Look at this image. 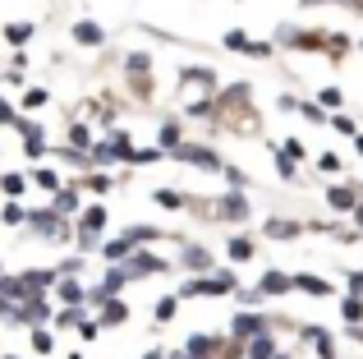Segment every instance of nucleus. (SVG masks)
I'll return each instance as SVG.
<instances>
[{"label":"nucleus","instance_id":"obj_63","mask_svg":"<svg viewBox=\"0 0 363 359\" xmlns=\"http://www.w3.org/2000/svg\"><path fill=\"white\" fill-rule=\"evenodd\" d=\"M359 194H363V180H359Z\"/></svg>","mask_w":363,"mask_h":359},{"label":"nucleus","instance_id":"obj_48","mask_svg":"<svg viewBox=\"0 0 363 359\" xmlns=\"http://www.w3.org/2000/svg\"><path fill=\"white\" fill-rule=\"evenodd\" d=\"M318 171H327V175H340V157H336V153H322V157H318Z\"/></svg>","mask_w":363,"mask_h":359},{"label":"nucleus","instance_id":"obj_58","mask_svg":"<svg viewBox=\"0 0 363 359\" xmlns=\"http://www.w3.org/2000/svg\"><path fill=\"white\" fill-rule=\"evenodd\" d=\"M354 153H359V157H363V134H354Z\"/></svg>","mask_w":363,"mask_h":359},{"label":"nucleus","instance_id":"obj_18","mask_svg":"<svg viewBox=\"0 0 363 359\" xmlns=\"http://www.w3.org/2000/svg\"><path fill=\"white\" fill-rule=\"evenodd\" d=\"M51 212L55 216H65V221H69V216H79L83 212V203H79V189H55V194H51Z\"/></svg>","mask_w":363,"mask_h":359},{"label":"nucleus","instance_id":"obj_3","mask_svg":"<svg viewBox=\"0 0 363 359\" xmlns=\"http://www.w3.org/2000/svg\"><path fill=\"white\" fill-rule=\"evenodd\" d=\"M51 318H55V299L51 295H28L23 304L14 309V323L28 327V332H33V327H51Z\"/></svg>","mask_w":363,"mask_h":359},{"label":"nucleus","instance_id":"obj_5","mask_svg":"<svg viewBox=\"0 0 363 359\" xmlns=\"http://www.w3.org/2000/svg\"><path fill=\"white\" fill-rule=\"evenodd\" d=\"M262 332H272V318H262V314H253V309H240V314L230 318V341H253V336H262Z\"/></svg>","mask_w":363,"mask_h":359},{"label":"nucleus","instance_id":"obj_55","mask_svg":"<svg viewBox=\"0 0 363 359\" xmlns=\"http://www.w3.org/2000/svg\"><path fill=\"white\" fill-rule=\"evenodd\" d=\"M166 359H189V350H184V346H175V350H166Z\"/></svg>","mask_w":363,"mask_h":359},{"label":"nucleus","instance_id":"obj_53","mask_svg":"<svg viewBox=\"0 0 363 359\" xmlns=\"http://www.w3.org/2000/svg\"><path fill=\"white\" fill-rule=\"evenodd\" d=\"M272 157H276V171H281V180H294V162H285L276 148H272Z\"/></svg>","mask_w":363,"mask_h":359},{"label":"nucleus","instance_id":"obj_52","mask_svg":"<svg viewBox=\"0 0 363 359\" xmlns=\"http://www.w3.org/2000/svg\"><path fill=\"white\" fill-rule=\"evenodd\" d=\"M14 120H18L14 101H5V97H0V125H14Z\"/></svg>","mask_w":363,"mask_h":359},{"label":"nucleus","instance_id":"obj_50","mask_svg":"<svg viewBox=\"0 0 363 359\" xmlns=\"http://www.w3.org/2000/svg\"><path fill=\"white\" fill-rule=\"evenodd\" d=\"M248 55L253 60H272V42H248Z\"/></svg>","mask_w":363,"mask_h":359},{"label":"nucleus","instance_id":"obj_12","mask_svg":"<svg viewBox=\"0 0 363 359\" xmlns=\"http://www.w3.org/2000/svg\"><path fill=\"white\" fill-rule=\"evenodd\" d=\"M299 336L313 346V355H318V359H336V336H331L327 327H299Z\"/></svg>","mask_w":363,"mask_h":359},{"label":"nucleus","instance_id":"obj_7","mask_svg":"<svg viewBox=\"0 0 363 359\" xmlns=\"http://www.w3.org/2000/svg\"><path fill=\"white\" fill-rule=\"evenodd\" d=\"M179 88H184V92H198V88H203L207 97H216V70L189 65V70H179Z\"/></svg>","mask_w":363,"mask_h":359},{"label":"nucleus","instance_id":"obj_21","mask_svg":"<svg viewBox=\"0 0 363 359\" xmlns=\"http://www.w3.org/2000/svg\"><path fill=\"white\" fill-rule=\"evenodd\" d=\"M276 355H281V346H276L272 332H262V336H253V341H244V359H276Z\"/></svg>","mask_w":363,"mask_h":359},{"label":"nucleus","instance_id":"obj_26","mask_svg":"<svg viewBox=\"0 0 363 359\" xmlns=\"http://www.w3.org/2000/svg\"><path fill=\"white\" fill-rule=\"evenodd\" d=\"M161 235H166V231H157V226H138V221H133L129 231H124V240H129L133 249H147V244H157Z\"/></svg>","mask_w":363,"mask_h":359},{"label":"nucleus","instance_id":"obj_35","mask_svg":"<svg viewBox=\"0 0 363 359\" xmlns=\"http://www.w3.org/2000/svg\"><path fill=\"white\" fill-rule=\"evenodd\" d=\"M175 314H179V295H161V299H157V314H152V318H157V323H170Z\"/></svg>","mask_w":363,"mask_h":359},{"label":"nucleus","instance_id":"obj_46","mask_svg":"<svg viewBox=\"0 0 363 359\" xmlns=\"http://www.w3.org/2000/svg\"><path fill=\"white\" fill-rule=\"evenodd\" d=\"M276 153H281L285 162H299V157H303V143H299V138H285V143L276 148Z\"/></svg>","mask_w":363,"mask_h":359},{"label":"nucleus","instance_id":"obj_61","mask_svg":"<svg viewBox=\"0 0 363 359\" xmlns=\"http://www.w3.org/2000/svg\"><path fill=\"white\" fill-rule=\"evenodd\" d=\"M0 359H18V355H0Z\"/></svg>","mask_w":363,"mask_h":359},{"label":"nucleus","instance_id":"obj_56","mask_svg":"<svg viewBox=\"0 0 363 359\" xmlns=\"http://www.w3.org/2000/svg\"><path fill=\"white\" fill-rule=\"evenodd\" d=\"M350 341H359V346H363V323H359V327H350Z\"/></svg>","mask_w":363,"mask_h":359},{"label":"nucleus","instance_id":"obj_59","mask_svg":"<svg viewBox=\"0 0 363 359\" xmlns=\"http://www.w3.org/2000/svg\"><path fill=\"white\" fill-rule=\"evenodd\" d=\"M65 359H83V355H79V350H69V355H65Z\"/></svg>","mask_w":363,"mask_h":359},{"label":"nucleus","instance_id":"obj_16","mask_svg":"<svg viewBox=\"0 0 363 359\" xmlns=\"http://www.w3.org/2000/svg\"><path fill=\"white\" fill-rule=\"evenodd\" d=\"M55 304H60V309L88 304V290H83V286H79L74 277H60V281H55Z\"/></svg>","mask_w":363,"mask_h":359},{"label":"nucleus","instance_id":"obj_40","mask_svg":"<svg viewBox=\"0 0 363 359\" xmlns=\"http://www.w3.org/2000/svg\"><path fill=\"white\" fill-rule=\"evenodd\" d=\"M83 189H92V194H106V189H111V175H106V171H88V175H83Z\"/></svg>","mask_w":363,"mask_h":359},{"label":"nucleus","instance_id":"obj_28","mask_svg":"<svg viewBox=\"0 0 363 359\" xmlns=\"http://www.w3.org/2000/svg\"><path fill=\"white\" fill-rule=\"evenodd\" d=\"M28 341H33V355H46V359L55 355V332H51V327H33Z\"/></svg>","mask_w":363,"mask_h":359},{"label":"nucleus","instance_id":"obj_47","mask_svg":"<svg viewBox=\"0 0 363 359\" xmlns=\"http://www.w3.org/2000/svg\"><path fill=\"white\" fill-rule=\"evenodd\" d=\"M327 51H331V60H340V55L350 51V37H340V33H331L327 37Z\"/></svg>","mask_w":363,"mask_h":359},{"label":"nucleus","instance_id":"obj_57","mask_svg":"<svg viewBox=\"0 0 363 359\" xmlns=\"http://www.w3.org/2000/svg\"><path fill=\"white\" fill-rule=\"evenodd\" d=\"M143 359H166V350H161V346H152V350L143 355Z\"/></svg>","mask_w":363,"mask_h":359},{"label":"nucleus","instance_id":"obj_49","mask_svg":"<svg viewBox=\"0 0 363 359\" xmlns=\"http://www.w3.org/2000/svg\"><path fill=\"white\" fill-rule=\"evenodd\" d=\"M225 180H230V189H240V194H244V184H248V175L240 171V166H225V171H221Z\"/></svg>","mask_w":363,"mask_h":359},{"label":"nucleus","instance_id":"obj_1","mask_svg":"<svg viewBox=\"0 0 363 359\" xmlns=\"http://www.w3.org/2000/svg\"><path fill=\"white\" fill-rule=\"evenodd\" d=\"M116 267L124 272V281H147V277H166L170 263L157 258V253H147V249H133L124 263H116Z\"/></svg>","mask_w":363,"mask_h":359},{"label":"nucleus","instance_id":"obj_13","mask_svg":"<svg viewBox=\"0 0 363 359\" xmlns=\"http://www.w3.org/2000/svg\"><path fill=\"white\" fill-rule=\"evenodd\" d=\"M276 42L299 46V51H322V42H327V37H322V33H303V28H281V33H276Z\"/></svg>","mask_w":363,"mask_h":359},{"label":"nucleus","instance_id":"obj_29","mask_svg":"<svg viewBox=\"0 0 363 359\" xmlns=\"http://www.w3.org/2000/svg\"><path fill=\"white\" fill-rule=\"evenodd\" d=\"M0 194L9 198V203H18V198L28 194V175H18V171H9V175H0Z\"/></svg>","mask_w":363,"mask_h":359},{"label":"nucleus","instance_id":"obj_62","mask_svg":"<svg viewBox=\"0 0 363 359\" xmlns=\"http://www.w3.org/2000/svg\"><path fill=\"white\" fill-rule=\"evenodd\" d=\"M0 277H5V263H0Z\"/></svg>","mask_w":363,"mask_h":359},{"label":"nucleus","instance_id":"obj_45","mask_svg":"<svg viewBox=\"0 0 363 359\" xmlns=\"http://www.w3.org/2000/svg\"><path fill=\"white\" fill-rule=\"evenodd\" d=\"M318 106L322 111H340V88H322L318 92Z\"/></svg>","mask_w":363,"mask_h":359},{"label":"nucleus","instance_id":"obj_51","mask_svg":"<svg viewBox=\"0 0 363 359\" xmlns=\"http://www.w3.org/2000/svg\"><path fill=\"white\" fill-rule=\"evenodd\" d=\"M79 336H83V341H97V336H101V327L92 323V318H83V323H79Z\"/></svg>","mask_w":363,"mask_h":359},{"label":"nucleus","instance_id":"obj_27","mask_svg":"<svg viewBox=\"0 0 363 359\" xmlns=\"http://www.w3.org/2000/svg\"><path fill=\"white\" fill-rule=\"evenodd\" d=\"M83 318H88V304H74V309H55L51 327H60V332H69V327H79Z\"/></svg>","mask_w":363,"mask_h":359},{"label":"nucleus","instance_id":"obj_9","mask_svg":"<svg viewBox=\"0 0 363 359\" xmlns=\"http://www.w3.org/2000/svg\"><path fill=\"white\" fill-rule=\"evenodd\" d=\"M106 221H111L106 203H92V207H83V212L74 216V231H83V235H106Z\"/></svg>","mask_w":363,"mask_h":359},{"label":"nucleus","instance_id":"obj_20","mask_svg":"<svg viewBox=\"0 0 363 359\" xmlns=\"http://www.w3.org/2000/svg\"><path fill=\"white\" fill-rule=\"evenodd\" d=\"M74 42L79 46H106V28L92 23V18H79V23H74Z\"/></svg>","mask_w":363,"mask_h":359},{"label":"nucleus","instance_id":"obj_30","mask_svg":"<svg viewBox=\"0 0 363 359\" xmlns=\"http://www.w3.org/2000/svg\"><path fill=\"white\" fill-rule=\"evenodd\" d=\"M152 198H157V207H166V212H179V207H189V198L179 194V189H152Z\"/></svg>","mask_w":363,"mask_h":359},{"label":"nucleus","instance_id":"obj_10","mask_svg":"<svg viewBox=\"0 0 363 359\" xmlns=\"http://www.w3.org/2000/svg\"><path fill=\"white\" fill-rule=\"evenodd\" d=\"M179 267H189L194 277H207V272H212V249H203V244H184V249H179Z\"/></svg>","mask_w":363,"mask_h":359},{"label":"nucleus","instance_id":"obj_19","mask_svg":"<svg viewBox=\"0 0 363 359\" xmlns=\"http://www.w3.org/2000/svg\"><path fill=\"white\" fill-rule=\"evenodd\" d=\"M327 207L331 212H354L359 207V189L354 184H331L327 189Z\"/></svg>","mask_w":363,"mask_h":359},{"label":"nucleus","instance_id":"obj_43","mask_svg":"<svg viewBox=\"0 0 363 359\" xmlns=\"http://www.w3.org/2000/svg\"><path fill=\"white\" fill-rule=\"evenodd\" d=\"M327 125L336 129V134H345V138H354V134H359V125H354V120H350V116H340V111H336V116L327 120Z\"/></svg>","mask_w":363,"mask_h":359},{"label":"nucleus","instance_id":"obj_24","mask_svg":"<svg viewBox=\"0 0 363 359\" xmlns=\"http://www.w3.org/2000/svg\"><path fill=\"white\" fill-rule=\"evenodd\" d=\"M294 290L322 299V295H331V281H327V277H313V272H299V277H294Z\"/></svg>","mask_w":363,"mask_h":359},{"label":"nucleus","instance_id":"obj_22","mask_svg":"<svg viewBox=\"0 0 363 359\" xmlns=\"http://www.w3.org/2000/svg\"><path fill=\"white\" fill-rule=\"evenodd\" d=\"M299 235H303V226L294 216H272L267 221V240H299Z\"/></svg>","mask_w":363,"mask_h":359},{"label":"nucleus","instance_id":"obj_11","mask_svg":"<svg viewBox=\"0 0 363 359\" xmlns=\"http://www.w3.org/2000/svg\"><path fill=\"white\" fill-rule=\"evenodd\" d=\"M253 290H257L262 299H267V295H290V290H294V277H285L281 267H267V272H262V281H257Z\"/></svg>","mask_w":363,"mask_h":359},{"label":"nucleus","instance_id":"obj_25","mask_svg":"<svg viewBox=\"0 0 363 359\" xmlns=\"http://www.w3.org/2000/svg\"><path fill=\"white\" fill-rule=\"evenodd\" d=\"M225 253H230V263H253L257 244L248 240V235H230V240H225Z\"/></svg>","mask_w":363,"mask_h":359},{"label":"nucleus","instance_id":"obj_6","mask_svg":"<svg viewBox=\"0 0 363 359\" xmlns=\"http://www.w3.org/2000/svg\"><path fill=\"white\" fill-rule=\"evenodd\" d=\"M248 212H253V203H248V194H240V189H230V194H221L212 203V216H221V221H248Z\"/></svg>","mask_w":363,"mask_h":359},{"label":"nucleus","instance_id":"obj_32","mask_svg":"<svg viewBox=\"0 0 363 359\" xmlns=\"http://www.w3.org/2000/svg\"><path fill=\"white\" fill-rule=\"evenodd\" d=\"M69 148L92 153V134H88V125H83V120H74V125H69Z\"/></svg>","mask_w":363,"mask_h":359},{"label":"nucleus","instance_id":"obj_64","mask_svg":"<svg viewBox=\"0 0 363 359\" xmlns=\"http://www.w3.org/2000/svg\"><path fill=\"white\" fill-rule=\"evenodd\" d=\"M354 5H359V0H354Z\"/></svg>","mask_w":363,"mask_h":359},{"label":"nucleus","instance_id":"obj_33","mask_svg":"<svg viewBox=\"0 0 363 359\" xmlns=\"http://www.w3.org/2000/svg\"><path fill=\"white\" fill-rule=\"evenodd\" d=\"M124 70H129L133 79H147V70H152V55H147V51H133L129 60H124Z\"/></svg>","mask_w":363,"mask_h":359},{"label":"nucleus","instance_id":"obj_31","mask_svg":"<svg viewBox=\"0 0 363 359\" xmlns=\"http://www.w3.org/2000/svg\"><path fill=\"white\" fill-rule=\"evenodd\" d=\"M340 318H345L350 327H359L363 323V295H345V299H340Z\"/></svg>","mask_w":363,"mask_h":359},{"label":"nucleus","instance_id":"obj_54","mask_svg":"<svg viewBox=\"0 0 363 359\" xmlns=\"http://www.w3.org/2000/svg\"><path fill=\"white\" fill-rule=\"evenodd\" d=\"M350 216H354V226H359V235H363V198H359V207H354Z\"/></svg>","mask_w":363,"mask_h":359},{"label":"nucleus","instance_id":"obj_37","mask_svg":"<svg viewBox=\"0 0 363 359\" xmlns=\"http://www.w3.org/2000/svg\"><path fill=\"white\" fill-rule=\"evenodd\" d=\"M5 42H14V46L33 42V23H5Z\"/></svg>","mask_w":363,"mask_h":359},{"label":"nucleus","instance_id":"obj_4","mask_svg":"<svg viewBox=\"0 0 363 359\" xmlns=\"http://www.w3.org/2000/svg\"><path fill=\"white\" fill-rule=\"evenodd\" d=\"M170 157H175V162H184V166H194V171H207V175H221L225 171V162L207 143H179Z\"/></svg>","mask_w":363,"mask_h":359},{"label":"nucleus","instance_id":"obj_34","mask_svg":"<svg viewBox=\"0 0 363 359\" xmlns=\"http://www.w3.org/2000/svg\"><path fill=\"white\" fill-rule=\"evenodd\" d=\"M23 221H28L23 203H5V207H0V226H23Z\"/></svg>","mask_w":363,"mask_h":359},{"label":"nucleus","instance_id":"obj_39","mask_svg":"<svg viewBox=\"0 0 363 359\" xmlns=\"http://www.w3.org/2000/svg\"><path fill=\"white\" fill-rule=\"evenodd\" d=\"M299 116H303V120H308V125H327V120H331V116H327V111H322V106H318V101H299Z\"/></svg>","mask_w":363,"mask_h":359},{"label":"nucleus","instance_id":"obj_36","mask_svg":"<svg viewBox=\"0 0 363 359\" xmlns=\"http://www.w3.org/2000/svg\"><path fill=\"white\" fill-rule=\"evenodd\" d=\"M161 157H166V153H161V148H133V157H129V166H157V162H161Z\"/></svg>","mask_w":363,"mask_h":359},{"label":"nucleus","instance_id":"obj_15","mask_svg":"<svg viewBox=\"0 0 363 359\" xmlns=\"http://www.w3.org/2000/svg\"><path fill=\"white\" fill-rule=\"evenodd\" d=\"M97 327H124L129 323V304L124 299H106V304H97V318H92Z\"/></svg>","mask_w":363,"mask_h":359},{"label":"nucleus","instance_id":"obj_2","mask_svg":"<svg viewBox=\"0 0 363 359\" xmlns=\"http://www.w3.org/2000/svg\"><path fill=\"white\" fill-rule=\"evenodd\" d=\"M23 226H33V231L42 235V240H51V244H69L74 240V226L65 221V216H55L51 207H42V212H33V207H28V221Z\"/></svg>","mask_w":363,"mask_h":359},{"label":"nucleus","instance_id":"obj_42","mask_svg":"<svg viewBox=\"0 0 363 359\" xmlns=\"http://www.w3.org/2000/svg\"><path fill=\"white\" fill-rule=\"evenodd\" d=\"M79 272H83V253H69V258L55 267V277H74V281H79Z\"/></svg>","mask_w":363,"mask_h":359},{"label":"nucleus","instance_id":"obj_8","mask_svg":"<svg viewBox=\"0 0 363 359\" xmlns=\"http://www.w3.org/2000/svg\"><path fill=\"white\" fill-rule=\"evenodd\" d=\"M14 129H18V138H23V153L28 157H46V129H42V120H14Z\"/></svg>","mask_w":363,"mask_h":359},{"label":"nucleus","instance_id":"obj_41","mask_svg":"<svg viewBox=\"0 0 363 359\" xmlns=\"http://www.w3.org/2000/svg\"><path fill=\"white\" fill-rule=\"evenodd\" d=\"M46 101H51V97H46V88H23V111H42Z\"/></svg>","mask_w":363,"mask_h":359},{"label":"nucleus","instance_id":"obj_38","mask_svg":"<svg viewBox=\"0 0 363 359\" xmlns=\"http://www.w3.org/2000/svg\"><path fill=\"white\" fill-rule=\"evenodd\" d=\"M248 42H253V37H248L244 28H230V33H225V51H240V55H248Z\"/></svg>","mask_w":363,"mask_h":359},{"label":"nucleus","instance_id":"obj_60","mask_svg":"<svg viewBox=\"0 0 363 359\" xmlns=\"http://www.w3.org/2000/svg\"><path fill=\"white\" fill-rule=\"evenodd\" d=\"M276 359H294V355H285V350H281V355H276Z\"/></svg>","mask_w":363,"mask_h":359},{"label":"nucleus","instance_id":"obj_14","mask_svg":"<svg viewBox=\"0 0 363 359\" xmlns=\"http://www.w3.org/2000/svg\"><path fill=\"white\" fill-rule=\"evenodd\" d=\"M235 290H240V281H235L230 267H216L203 277V295H235Z\"/></svg>","mask_w":363,"mask_h":359},{"label":"nucleus","instance_id":"obj_17","mask_svg":"<svg viewBox=\"0 0 363 359\" xmlns=\"http://www.w3.org/2000/svg\"><path fill=\"white\" fill-rule=\"evenodd\" d=\"M179 143H184V125H179V120L175 116H170V120H161V125H157V148H161V153H175V148Z\"/></svg>","mask_w":363,"mask_h":359},{"label":"nucleus","instance_id":"obj_23","mask_svg":"<svg viewBox=\"0 0 363 359\" xmlns=\"http://www.w3.org/2000/svg\"><path fill=\"white\" fill-rule=\"evenodd\" d=\"M101 258H106L111 263V267H116V263H124V258H129V253H133V244L129 240H124V235H111V240H101Z\"/></svg>","mask_w":363,"mask_h":359},{"label":"nucleus","instance_id":"obj_44","mask_svg":"<svg viewBox=\"0 0 363 359\" xmlns=\"http://www.w3.org/2000/svg\"><path fill=\"white\" fill-rule=\"evenodd\" d=\"M28 180H33V184H42V189H51V194L60 189V175H55V171H46V166H42V171H33Z\"/></svg>","mask_w":363,"mask_h":359}]
</instances>
